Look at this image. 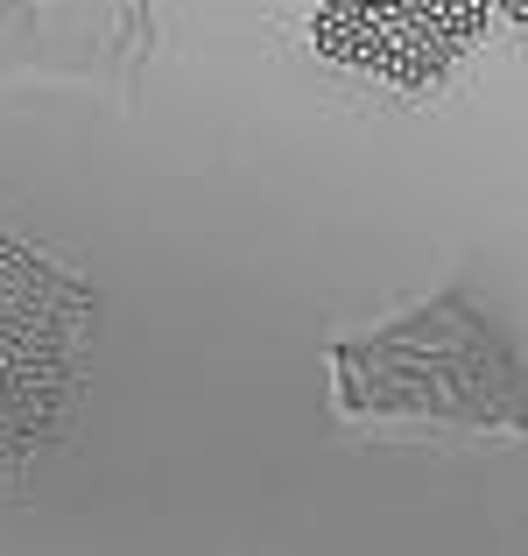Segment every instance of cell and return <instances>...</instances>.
Instances as JSON below:
<instances>
[{
    "instance_id": "277c9868",
    "label": "cell",
    "mask_w": 528,
    "mask_h": 556,
    "mask_svg": "<svg viewBox=\"0 0 528 556\" xmlns=\"http://www.w3.org/2000/svg\"><path fill=\"white\" fill-rule=\"evenodd\" d=\"M501 14H515V22H528V0H493Z\"/></svg>"
},
{
    "instance_id": "7a4b0ae2",
    "label": "cell",
    "mask_w": 528,
    "mask_h": 556,
    "mask_svg": "<svg viewBox=\"0 0 528 556\" xmlns=\"http://www.w3.org/2000/svg\"><path fill=\"white\" fill-rule=\"evenodd\" d=\"M92 289L0 232V465H22L64 430L85 388Z\"/></svg>"
},
{
    "instance_id": "6da1fadb",
    "label": "cell",
    "mask_w": 528,
    "mask_h": 556,
    "mask_svg": "<svg viewBox=\"0 0 528 556\" xmlns=\"http://www.w3.org/2000/svg\"><path fill=\"white\" fill-rule=\"evenodd\" d=\"M339 416H423L458 430H528V359L473 296H437L366 339L331 345Z\"/></svg>"
},
{
    "instance_id": "3957f363",
    "label": "cell",
    "mask_w": 528,
    "mask_h": 556,
    "mask_svg": "<svg viewBox=\"0 0 528 556\" xmlns=\"http://www.w3.org/2000/svg\"><path fill=\"white\" fill-rule=\"evenodd\" d=\"M487 14L493 0H317L311 42L345 71L423 92L487 36Z\"/></svg>"
}]
</instances>
